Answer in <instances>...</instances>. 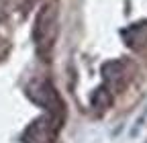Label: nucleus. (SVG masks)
<instances>
[{"mask_svg":"<svg viewBox=\"0 0 147 143\" xmlns=\"http://www.w3.org/2000/svg\"><path fill=\"white\" fill-rule=\"evenodd\" d=\"M55 39H57V8L53 2L45 4L35 21V43L39 55L49 61L51 51L55 47Z\"/></svg>","mask_w":147,"mask_h":143,"instance_id":"f257e3e1","label":"nucleus"},{"mask_svg":"<svg viewBox=\"0 0 147 143\" xmlns=\"http://www.w3.org/2000/svg\"><path fill=\"white\" fill-rule=\"evenodd\" d=\"M53 133H55L53 121H49L47 117H43V119H39V121H35L31 127L25 131L23 141H25V143H51Z\"/></svg>","mask_w":147,"mask_h":143,"instance_id":"f03ea898","label":"nucleus"}]
</instances>
